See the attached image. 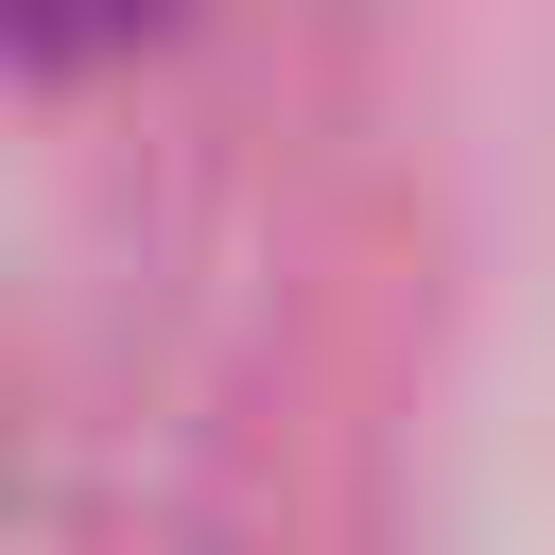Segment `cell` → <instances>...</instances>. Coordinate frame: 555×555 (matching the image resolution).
<instances>
[{
  "label": "cell",
  "mask_w": 555,
  "mask_h": 555,
  "mask_svg": "<svg viewBox=\"0 0 555 555\" xmlns=\"http://www.w3.org/2000/svg\"><path fill=\"white\" fill-rule=\"evenodd\" d=\"M173 0H0V52H121V35H156Z\"/></svg>",
  "instance_id": "6da1fadb"
}]
</instances>
